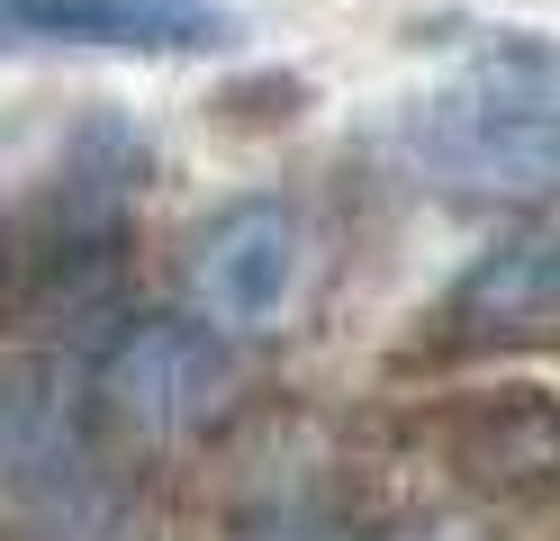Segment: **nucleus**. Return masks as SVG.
Listing matches in <instances>:
<instances>
[{"label": "nucleus", "mask_w": 560, "mask_h": 541, "mask_svg": "<svg viewBox=\"0 0 560 541\" xmlns=\"http://www.w3.org/2000/svg\"><path fill=\"white\" fill-rule=\"evenodd\" d=\"M398 154L443 199L479 208H551L560 199V99L524 82H470L407 108Z\"/></svg>", "instance_id": "obj_1"}, {"label": "nucleus", "mask_w": 560, "mask_h": 541, "mask_svg": "<svg viewBox=\"0 0 560 541\" xmlns=\"http://www.w3.org/2000/svg\"><path fill=\"white\" fill-rule=\"evenodd\" d=\"M100 407L145 443H190L235 407V352L199 316H136L100 361Z\"/></svg>", "instance_id": "obj_2"}, {"label": "nucleus", "mask_w": 560, "mask_h": 541, "mask_svg": "<svg viewBox=\"0 0 560 541\" xmlns=\"http://www.w3.org/2000/svg\"><path fill=\"white\" fill-rule=\"evenodd\" d=\"M299 271H307V226L290 199H226L182 252V280H190V316L218 325V334H271L299 298Z\"/></svg>", "instance_id": "obj_3"}, {"label": "nucleus", "mask_w": 560, "mask_h": 541, "mask_svg": "<svg viewBox=\"0 0 560 541\" xmlns=\"http://www.w3.org/2000/svg\"><path fill=\"white\" fill-rule=\"evenodd\" d=\"M0 46L218 55V46H235V19L218 0H0Z\"/></svg>", "instance_id": "obj_4"}, {"label": "nucleus", "mask_w": 560, "mask_h": 541, "mask_svg": "<svg viewBox=\"0 0 560 541\" xmlns=\"http://www.w3.org/2000/svg\"><path fill=\"white\" fill-rule=\"evenodd\" d=\"M443 325L462 343H534L560 334V226H515L452 280Z\"/></svg>", "instance_id": "obj_5"}]
</instances>
